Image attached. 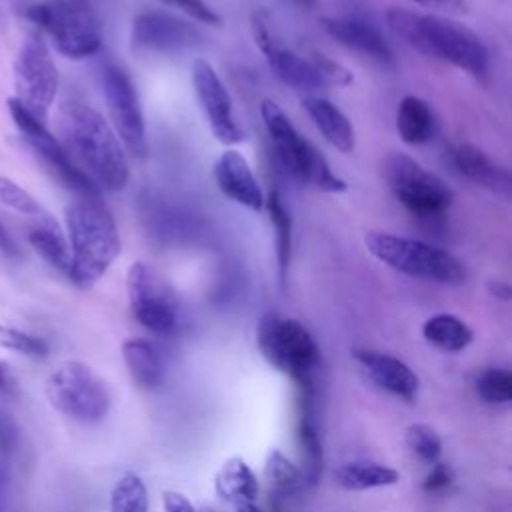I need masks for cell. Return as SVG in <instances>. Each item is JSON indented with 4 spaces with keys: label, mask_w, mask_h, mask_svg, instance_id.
Instances as JSON below:
<instances>
[{
    "label": "cell",
    "mask_w": 512,
    "mask_h": 512,
    "mask_svg": "<svg viewBox=\"0 0 512 512\" xmlns=\"http://www.w3.org/2000/svg\"><path fill=\"white\" fill-rule=\"evenodd\" d=\"M58 140L74 166L98 190H122L130 170L126 150L110 122L80 100H66L58 108Z\"/></svg>",
    "instance_id": "6da1fadb"
},
{
    "label": "cell",
    "mask_w": 512,
    "mask_h": 512,
    "mask_svg": "<svg viewBox=\"0 0 512 512\" xmlns=\"http://www.w3.org/2000/svg\"><path fill=\"white\" fill-rule=\"evenodd\" d=\"M386 24L414 50L446 62L476 80H484L490 72V52L482 38L452 16L390 8Z\"/></svg>",
    "instance_id": "7a4b0ae2"
},
{
    "label": "cell",
    "mask_w": 512,
    "mask_h": 512,
    "mask_svg": "<svg viewBox=\"0 0 512 512\" xmlns=\"http://www.w3.org/2000/svg\"><path fill=\"white\" fill-rule=\"evenodd\" d=\"M64 218L70 248L66 276L82 290L92 288L120 256L116 222L98 196H78L66 206Z\"/></svg>",
    "instance_id": "3957f363"
},
{
    "label": "cell",
    "mask_w": 512,
    "mask_h": 512,
    "mask_svg": "<svg viewBox=\"0 0 512 512\" xmlns=\"http://www.w3.org/2000/svg\"><path fill=\"white\" fill-rule=\"evenodd\" d=\"M260 116L280 164L296 182L330 194H340L348 188L346 180L332 172L324 154L300 134L274 100L260 102Z\"/></svg>",
    "instance_id": "277c9868"
},
{
    "label": "cell",
    "mask_w": 512,
    "mask_h": 512,
    "mask_svg": "<svg viewBox=\"0 0 512 512\" xmlns=\"http://www.w3.org/2000/svg\"><path fill=\"white\" fill-rule=\"evenodd\" d=\"M24 16L66 58L84 60L102 48L104 32L94 0H36L24 8Z\"/></svg>",
    "instance_id": "5b68a950"
},
{
    "label": "cell",
    "mask_w": 512,
    "mask_h": 512,
    "mask_svg": "<svg viewBox=\"0 0 512 512\" xmlns=\"http://www.w3.org/2000/svg\"><path fill=\"white\" fill-rule=\"evenodd\" d=\"M364 246L378 262L400 274L446 286L466 282L464 264L448 250L424 240L372 230L364 236Z\"/></svg>",
    "instance_id": "8992f818"
},
{
    "label": "cell",
    "mask_w": 512,
    "mask_h": 512,
    "mask_svg": "<svg viewBox=\"0 0 512 512\" xmlns=\"http://www.w3.org/2000/svg\"><path fill=\"white\" fill-rule=\"evenodd\" d=\"M256 344L272 368L294 378L300 388H312V376L320 366V348L304 324L280 314H266L258 324Z\"/></svg>",
    "instance_id": "52a82bcc"
},
{
    "label": "cell",
    "mask_w": 512,
    "mask_h": 512,
    "mask_svg": "<svg viewBox=\"0 0 512 512\" xmlns=\"http://www.w3.org/2000/svg\"><path fill=\"white\" fill-rule=\"evenodd\" d=\"M382 176L394 198L414 218L436 220L452 206L450 186L408 154H388L382 162Z\"/></svg>",
    "instance_id": "ba28073f"
},
{
    "label": "cell",
    "mask_w": 512,
    "mask_h": 512,
    "mask_svg": "<svg viewBox=\"0 0 512 512\" xmlns=\"http://www.w3.org/2000/svg\"><path fill=\"white\" fill-rule=\"evenodd\" d=\"M50 404L68 418L94 424L110 410V390L106 382L84 362L68 360L46 380Z\"/></svg>",
    "instance_id": "9c48e42d"
},
{
    "label": "cell",
    "mask_w": 512,
    "mask_h": 512,
    "mask_svg": "<svg viewBox=\"0 0 512 512\" xmlns=\"http://www.w3.org/2000/svg\"><path fill=\"white\" fill-rule=\"evenodd\" d=\"M58 84V68L46 40L38 32L26 34L14 58L16 94L12 98L44 122L58 94Z\"/></svg>",
    "instance_id": "30bf717a"
},
{
    "label": "cell",
    "mask_w": 512,
    "mask_h": 512,
    "mask_svg": "<svg viewBox=\"0 0 512 512\" xmlns=\"http://www.w3.org/2000/svg\"><path fill=\"white\" fill-rule=\"evenodd\" d=\"M8 110L18 126L22 138L30 146V150L38 156V160L46 166V170L68 190L78 196H98L100 190L74 166L70 156L66 154L60 140L44 126L42 120L32 116L26 108H22L14 98H8Z\"/></svg>",
    "instance_id": "8fae6325"
},
{
    "label": "cell",
    "mask_w": 512,
    "mask_h": 512,
    "mask_svg": "<svg viewBox=\"0 0 512 512\" xmlns=\"http://www.w3.org/2000/svg\"><path fill=\"white\" fill-rule=\"evenodd\" d=\"M102 92L112 120L110 126L120 138L124 150H128L136 158L146 156V122L140 106V96L130 74L116 64H108L102 70Z\"/></svg>",
    "instance_id": "7c38bea8"
},
{
    "label": "cell",
    "mask_w": 512,
    "mask_h": 512,
    "mask_svg": "<svg viewBox=\"0 0 512 512\" xmlns=\"http://www.w3.org/2000/svg\"><path fill=\"white\" fill-rule=\"evenodd\" d=\"M126 290L138 324L160 336H170L176 332L178 312L174 298L164 280L148 262H132L126 272Z\"/></svg>",
    "instance_id": "4fadbf2b"
},
{
    "label": "cell",
    "mask_w": 512,
    "mask_h": 512,
    "mask_svg": "<svg viewBox=\"0 0 512 512\" xmlns=\"http://www.w3.org/2000/svg\"><path fill=\"white\" fill-rule=\"evenodd\" d=\"M192 86L214 138L226 146L240 144L244 140V132L236 122L230 92L212 62L206 58H196L192 62Z\"/></svg>",
    "instance_id": "5bb4252c"
},
{
    "label": "cell",
    "mask_w": 512,
    "mask_h": 512,
    "mask_svg": "<svg viewBox=\"0 0 512 512\" xmlns=\"http://www.w3.org/2000/svg\"><path fill=\"white\" fill-rule=\"evenodd\" d=\"M132 46L154 54H180L204 44V34L196 24L168 12H140L132 20Z\"/></svg>",
    "instance_id": "9a60e30c"
},
{
    "label": "cell",
    "mask_w": 512,
    "mask_h": 512,
    "mask_svg": "<svg viewBox=\"0 0 512 512\" xmlns=\"http://www.w3.org/2000/svg\"><path fill=\"white\" fill-rule=\"evenodd\" d=\"M320 28L334 38L338 44L378 62L384 68H392L396 64L394 50L388 40L382 36L378 28L358 18H334L322 16Z\"/></svg>",
    "instance_id": "2e32d148"
},
{
    "label": "cell",
    "mask_w": 512,
    "mask_h": 512,
    "mask_svg": "<svg viewBox=\"0 0 512 512\" xmlns=\"http://www.w3.org/2000/svg\"><path fill=\"white\" fill-rule=\"evenodd\" d=\"M214 182H216L218 190L224 196H228L232 202H236L248 210H254V212L264 208L266 196H264L248 160L238 150L228 148L216 158Z\"/></svg>",
    "instance_id": "e0dca14e"
},
{
    "label": "cell",
    "mask_w": 512,
    "mask_h": 512,
    "mask_svg": "<svg viewBox=\"0 0 512 512\" xmlns=\"http://www.w3.org/2000/svg\"><path fill=\"white\" fill-rule=\"evenodd\" d=\"M354 358L378 388L406 402L414 400L418 394V376L404 360L368 348H356Z\"/></svg>",
    "instance_id": "ac0fdd59"
},
{
    "label": "cell",
    "mask_w": 512,
    "mask_h": 512,
    "mask_svg": "<svg viewBox=\"0 0 512 512\" xmlns=\"http://www.w3.org/2000/svg\"><path fill=\"white\" fill-rule=\"evenodd\" d=\"M452 166L460 176L474 182L476 186L496 196L510 198L512 194L510 172L502 164H498L494 158H490L476 144H470V142L458 144L452 150Z\"/></svg>",
    "instance_id": "d6986e66"
},
{
    "label": "cell",
    "mask_w": 512,
    "mask_h": 512,
    "mask_svg": "<svg viewBox=\"0 0 512 512\" xmlns=\"http://www.w3.org/2000/svg\"><path fill=\"white\" fill-rule=\"evenodd\" d=\"M302 106L332 148H336L342 154H350L354 150L356 136L352 122L332 100L320 94H312L302 98Z\"/></svg>",
    "instance_id": "ffe728a7"
},
{
    "label": "cell",
    "mask_w": 512,
    "mask_h": 512,
    "mask_svg": "<svg viewBox=\"0 0 512 512\" xmlns=\"http://www.w3.org/2000/svg\"><path fill=\"white\" fill-rule=\"evenodd\" d=\"M394 124L400 140L408 146L428 144L438 128L432 106L424 98L414 94H406L398 102Z\"/></svg>",
    "instance_id": "44dd1931"
},
{
    "label": "cell",
    "mask_w": 512,
    "mask_h": 512,
    "mask_svg": "<svg viewBox=\"0 0 512 512\" xmlns=\"http://www.w3.org/2000/svg\"><path fill=\"white\" fill-rule=\"evenodd\" d=\"M216 496L228 504H254L258 496V480L244 458H228L214 476Z\"/></svg>",
    "instance_id": "7402d4cb"
},
{
    "label": "cell",
    "mask_w": 512,
    "mask_h": 512,
    "mask_svg": "<svg viewBox=\"0 0 512 512\" xmlns=\"http://www.w3.org/2000/svg\"><path fill=\"white\" fill-rule=\"evenodd\" d=\"M122 360L126 372L136 386L152 390L162 382V362L156 346L144 338H128L122 342Z\"/></svg>",
    "instance_id": "603a6c76"
},
{
    "label": "cell",
    "mask_w": 512,
    "mask_h": 512,
    "mask_svg": "<svg viewBox=\"0 0 512 512\" xmlns=\"http://www.w3.org/2000/svg\"><path fill=\"white\" fill-rule=\"evenodd\" d=\"M26 238H28V244L34 248V252L46 264H50L54 270L62 274L68 272V266H70L68 240L52 216L36 220V226L28 230Z\"/></svg>",
    "instance_id": "cb8c5ba5"
},
{
    "label": "cell",
    "mask_w": 512,
    "mask_h": 512,
    "mask_svg": "<svg viewBox=\"0 0 512 512\" xmlns=\"http://www.w3.org/2000/svg\"><path fill=\"white\" fill-rule=\"evenodd\" d=\"M332 476L340 488L352 490V492L392 486L400 480L398 470L378 464V462H368V460L346 462V464L338 466Z\"/></svg>",
    "instance_id": "d4e9b609"
},
{
    "label": "cell",
    "mask_w": 512,
    "mask_h": 512,
    "mask_svg": "<svg viewBox=\"0 0 512 512\" xmlns=\"http://www.w3.org/2000/svg\"><path fill=\"white\" fill-rule=\"evenodd\" d=\"M422 336L428 344L444 352H460L474 340L472 328L462 318L448 312L430 316L422 324Z\"/></svg>",
    "instance_id": "484cf974"
},
{
    "label": "cell",
    "mask_w": 512,
    "mask_h": 512,
    "mask_svg": "<svg viewBox=\"0 0 512 512\" xmlns=\"http://www.w3.org/2000/svg\"><path fill=\"white\" fill-rule=\"evenodd\" d=\"M264 208L268 210L270 224L274 228V242H276V264H278V278L284 284L292 260V216L286 208L278 190H272L264 200Z\"/></svg>",
    "instance_id": "4316f807"
},
{
    "label": "cell",
    "mask_w": 512,
    "mask_h": 512,
    "mask_svg": "<svg viewBox=\"0 0 512 512\" xmlns=\"http://www.w3.org/2000/svg\"><path fill=\"white\" fill-rule=\"evenodd\" d=\"M304 398H302V412L298 420V442L302 448V462H304V476L308 484H314L320 478L322 472V444L320 436L316 430V422L312 418V408H310V396L312 388H302Z\"/></svg>",
    "instance_id": "83f0119b"
},
{
    "label": "cell",
    "mask_w": 512,
    "mask_h": 512,
    "mask_svg": "<svg viewBox=\"0 0 512 512\" xmlns=\"http://www.w3.org/2000/svg\"><path fill=\"white\" fill-rule=\"evenodd\" d=\"M264 478L268 488L280 496H292L306 488V476L300 466H296L280 450H272L264 462Z\"/></svg>",
    "instance_id": "f1b7e54d"
},
{
    "label": "cell",
    "mask_w": 512,
    "mask_h": 512,
    "mask_svg": "<svg viewBox=\"0 0 512 512\" xmlns=\"http://www.w3.org/2000/svg\"><path fill=\"white\" fill-rule=\"evenodd\" d=\"M148 488L144 480L128 470L124 472L110 492V512H148Z\"/></svg>",
    "instance_id": "f546056e"
},
{
    "label": "cell",
    "mask_w": 512,
    "mask_h": 512,
    "mask_svg": "<svg viewBox=\"0 0 512 512\" xmlns=\"http://www.w3.org/2000/svg\"><path fill=\"white\" fill-rule=\"evenodd\" d=\"M476 392L488 404H508L512 400V372L508 368H486L476 378Z\"/></svg>",
    "instance_id": "4dcf8cb0"
},
{
    "label": "cell",
    "mask_w": 512,
    "mask_h": 512,
    "mask_svg": "<svg viewBox=\"0 0 512 512\" xmlns=\"http://www.w3.org/2000/svg\"><path fill=\"white\" fill-rule=\"evenodd\" d=\"M408 450L426 464L438 462L442 454V440L428 424H410L404 434Z\"/></svg>",
    "instance_id": "1f68e13d"
},
{
    "label": "cell",
    "mask_w": 512,
    "mask_h": 512,
    "mask_svg": "<svg viewBox=\"0 0 512 512\" xmlns=\"http://www.w3.org/2000/svg\"><path fill=\"white\" fill-rule=\"evenodd\" d=\"M0 202L4 206H8L10 210L22 214V216H30L34 220H42L46 216H50L48 212H44V208L40 206V202L20 184H16L14 180L0 176Z\"/></svg>",
    "instance_id": "d6a6232c"
},
{
    "label": "cell",
    "mask_w": 512,
    "mask_h": 512,
    "mask_svg": "<svg viewBox=\"0 0 512 512\" xmlns=\"http://www.w3.org/2000/svg\"><path fill=\"white\" fill-rule=\"evenodd\" d=\"M0 346L28 358H44L48 354V344L44 338L12 326H0Z\"/></svg>",
    "instance_id": "836d02e7"
},
{
    "label": "cell",
    "mask_w": 512,
    "mask_h": 512,
    "mask_svg": "<svg viewBox=\"0 0 512 512\" xmlns=\"http://www.w3.org/2000/svg\"><path fill=\"white\" fill-rule=\"evenodd\" d=\"M310 56H312V60H314V64H316V68H318L326 88H330V86L344 88V86L352 84L354 76H352V72L346 66H342L340 62H336V60H332V58H328L326 54H320V52H314Z\"/></svg>",
    "instance_id": "e575fe53"
},
{
    "label": "cell",
    "mask_w": 512,
    "mask_h": 512,
    "mask_svg": "<svg viewBox=\"0 0 512 512\" xmlns=\"http://www.w3.org/2000/svg\"><path fill=\"white\" fill-rule=\"evenodd\" d=\"M172 8H176L178 12L186 14L188 18L206 24V26H220L222 18L220 14L206 2V0H160Z\"/></svg>",
    "instance_id": "d590c367"
},
{
    "label": "cell",
    "mask_w": 512,
    "mask_h": 512,
    "mask_svg": "<svg viewBox=\"0 0 512 512\" xmlns=\"http://www.w3.org/2000/svg\"><path fill=\"white\" fill-rule=\"evenodd\" d=\"M20 442V428L10 412L0 406V454L10 456Z\"/></svg>",
    "instance_id": "8d00e7d4"
},
{
    "label": "cell",
    "mask_w": 512,
    "mask_h": 512,
    "mask_svg": "<svg viewBox=\"0 0 512 512\" xmlns=\"http://www.w3.org/2000/svg\"><path fill=\"white\" fill-rule=\"evenodd\" d=\"M450 484H452V470H450V466L444 464V462H434L432 470L424 478L422 488L426 492H430V494H436V492L446 490Z\"/></svg>",
    "instance_id": "74e56055"
},
{
    "label": "cell",
    "mask_w": 512,
    "mask_h": 512,
    "mask_svg": "<svg viewBox=\"0 0 512 512\" xmlns=\"http://www.w3.org/2000/svg\"><path fill=\"white\" fill-rule=\"evenodd\" d=\"M408 2L418 4L422 8H430L434 12H446L448 16L468 12V2L466 0H408Z\"/></svg>",
    "instance_id": "f35d334b"
},
{
    "label": "cell",
    "mask_w": 512,
    "mask_h": 512,
    "mask_svg": "<svg viewBox=\"0 0 512 512\" xmlns=\"http://www.w3.org/2000/svg\"><path fill=\"white\" fill-rule=\"evenodd\" d=\"M162 506H164V512H196L192 502L184 494L174 490H166L162 494Z\"/></svg>",
    "instance_id": "ab89813d"
},
{
    "label": "cell",
    "mask_w": 512,
    "mask_h": 512,
    "mask_svg": "<svg viewBox=\"0 0 512 512\" xmlns=\"http://www.w3.org/2000/svg\"><path fill=\"white\" fill-rule=\"evenodd\" d=\"M0 254L10 260H18L22 256V250L18 248L16 240L12 238V234L8 232V228L2 222H0Z\"/></svg>",
    "instance_id": "60d3db41"
},
{
    "label": "cell",
    "mask_w": 512,
    "mask_h": 512,
    "mask_svg": "<svg viewBox=\"0 0 512 512\" xmlns=\"http://www.w3.org/2000/svg\"><path fill=\"white\" fill-rule=\"evenodd\" d=\"M488 292L494 296V298H500V300H510L512 296V290H510V284L506 280H488Z\"/></svg>",
    "instance_id": "b9f144b4"
},
{
    "label": "cell",
    "mask_w": 512,
    "mask_h": 512,
    "mask_svg": "<svg viewBox=\"0 0 512 512\" xmlns=\"http://www.w3.org/2000/svg\"><path fill=\"white\" fill-rule=\"evenodd\" d=\"M0 390H4V392L14 390V378L10 376L6 364H2V362H0Z\"/></svg>",
    "instance_id": "7bdbcfd3"
},
{
    "label": "cell",
    "mask_w": 512,
    "mask_h": 512,
    "mask_svg": "<svg viewBox=\"0 0 512 512\" xmlns=\"http://www.w3.org/2000/svg\"><path fill=\"white\" fill-rule=\"evenodd\" d=\"M236 512H264V510H260L256 504H240L236 506Z\"/></svg>",
    "instance_id": "ee69618b"
},
{
    "label": "cell",
    "mask_w": 512,
    "mask_h": 512,
    "mask_svg": "<svg viewBox=\"0 0 512 512\" xmlns=\"http://www.w3.org/2000/svg\"><path fill=\"white\" fill-rule=\"evenodd\" d=\"M6 482H8V476H6V468H4V464L0 462V492L4 490Z\"/></svg>",
    "instance_id": "f6af8a7d"
},
{
    "label": "cell",
    "mask_w": 512,
    "mask_h": 512,
    "mask_svg": "<svg viewBox=\"0 0 512 512\" xmlns=\"http://www.w3.org/2000/svg\"><path fill=\"white\" fill-rule=\"evenodd\" d=\"M294 2H296L298 6H302V8H308V10L318 4V0H294Z\"/></svg>",
    "instance_id": "bcb514c9"
}]
</instances>
